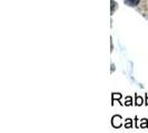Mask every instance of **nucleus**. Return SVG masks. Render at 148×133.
Segmentation results:
<instances>
[{"label": "nucleus", "mask_w": 148, "mask_h": 133, "mask_svg": "<svg viewBox=\"0 0 148 133\" xmlns=\"http://www.w3.org/2000/svg\"><path fill=\"white\" fill-rule=\"evenodd\" d=\"M144 103V99H143V96H138L137 93L135 94V105H137V107H140L143 105Z\"/></svg>", "instance_id": "2"}, {"label": "nucleus", "mask_w": 148, "mask_h": 133, "mask_svg": "<svg viewBox=\"0 0 148 133\" xmlns=\"http://www.w3.org/2000/svg\"><path fill=\"white\" fill-rule=\"evenodd\" d=\"M141 129H146L148 128V120L147 119H141L140 120V126H139Z\"/></svg>", "instance_id": "4"}, {"label": "nucleus", "mask_w": 148, "mask_h": 133, "mask_svg": "<svg viewBox=\"0 0 148 133\" xmlns=\"http://www.w3.org/2000/svg\"><path fill=\"white\" fill-rule=\"evenodd\" d=\"M117 3H115V1L114 0H111V14L115 11V6H116Z\"/></svg>", "instance_id": "8"}, {"label": "nucleus", "mask_w": 148, "mask_h": 133, "mask_svg": "<svg viewBox=\"0 0 148 133\" xmlns=\"http://www.w3.org/2000/svg\"><path fill=\"white\" fill-rule=\"evenodd\" d=\"M124 1L127 6H130V7H135L139 3V0H124Z\"/></svg>", "instance_id": "3"}, {"label": "nucleus", "mask_w": 148, "mask_h": 133, "mask_svg": "<svg viewBox=\"0 0 148 133\" xmlns=\"http://www.w3.org/2000/svg\"><path fill=\"white\" fill-rule=\"evenodd\" d=\"M132 126H133V120H132V119H127L126 122H125V128L130 129Z\"/></svg>", "instance_id": "6"}, {"label": "nucleus", "mask_w": 148, "mask_h": 133, "mask_svg": "<svg viewBox=\"0 0 148 133\" xmlns=\"http://www.w3.org/2000/svg\"><path fill=\"white\" fill-rule=\"evenodd\" d=\"M111 96H112V100H117L118 102H120V99H121V94L120 93H116V92H114V93H111ZM121 103V102H120ZM121 105H123V103H121Z\"/></svg>", "instance_id": "5"}, {"label": "nucleus", "mask_w": 148, "mask_h": 133, "mask_svg": "<svg viewBox=\"0 0 148 133\" xmlns=\"http://www.w3.org/2000/svg\"><path fill=\"white\" fill-rule=\"evenodd\" d=\"M111 124L114 128H116V129H118L120 126H123V118L120 117V115H114L112 118H111Z\"/></svg>", "instance_id": "1"}, {"label": "nucleus", "mask_w": 148, "mask_h": 133, "mask_svg": "<svg viewBox=\"0 0 148 133\" xmlns=\"http://www.w3.org/2000/svg\"><path fill=\"white\" fill-rule=\"evenodd\" d=\"M132 101H133V98H132V96H127L126 101H125V105H126V107H130V105L133 104Z\"/></svg>", "instance_id": "7"}, {"label": "nucleus", "mask_w": 148, "mask_h": 133, "mask_svg": "<svg viewBox=\"0 0 148 133\" xmlns=\"http://www.w3.org/2000/svg\"><path fill=\"white\" fill-rule=\"evenodd\" d=\"M145 98H146V100H145V104L148 107V93H146V94H145Z\"/></svg>", "instance_id": "9"}]
</instances>
